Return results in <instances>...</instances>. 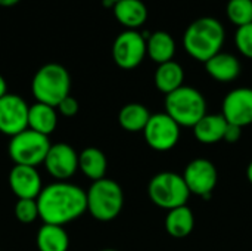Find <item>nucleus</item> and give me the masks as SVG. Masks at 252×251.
<instances>
[{
	"mask_svg": "<svg viewBox=\"0 0 252 251\" xmlns=\"http://www.w3.org/2000/svg\"><path fill=\"white\" fill-rule=\"evenodd\" d=\"M37 206L43 223L63 226L87 212V197L80 186L58 180L43 186Z\"/></svg>",
	"mask_w": 252,
	"mask_h": 251,
	"instance_id": "f257e3e1",
	"label": "nucleus"
},
{
	"mask_svg": "<svg viewBox=\"0 0 252 251\" xmlns=\"http://www.w3.org/2000/svg\"><path fill=\"white\" fill-rule=\"evenodd\" d=\"M224 43V28L221 22L213 16L195 19L183 36L186 52L199 62H207L214 55L221 52Z\"/></svg>",
	"mask_w": 252,
	"mask_h": 251,
	"instance_id": "f03ea898",
	"label": "nucleus"
},
{
	"mask_svg": "<svg viewBox=\"0 0 252 251\" xmlns=\"http://www.w3.org/2000/svg\"><path fill=\"white\" fill-rule=\"evenodd\" d=\"M31 90L37 102L58 107L62 99L69 95L71 77L65 67L61 64H46L34 75Z\"/></svg>",
	"mask_w": 252,
	"mask_h": 251,
	"instance_id": "7ed1b4c3",
	"label": "nucleus"
},
{
	"mask_svg": "<svg viewBox=\"0 0 252 251\" xmlns=\"http://www.w3.org/2000/svg\"><path fill=\"white\" fill-rule=\"evenodd\" d=\"M87 212L100 222L114 220L123 210L124 192L112 179H100L90 185L86 192Z\"/></svg>",
	"mask_w": 252,
	"mask_h": 251,
	"instance_id": "20e7f679",
	"label": "nucleus"
},
{
	"mask_svg": "<svg viewBox=\"0 0 252 251\" xmlns=\"http://www.w3.org/2000/svg\"><path fill=\"white\" fill-rule=\"evenodd\" d=\"M165 112L180 127H193L207 115V101L195 87L182 86L165 96Z\"/></svg>",
	"mask_w": 252,
	"mask_h": 251,
	"instance_id": "39448f33",
	"label": "nucleus"
},
{
	"mask_svg": "<svg viewBox=\"0 0 252 251\" xmlns=\"http://www.w3.org/2000/svg\"><path fill=\"white\" fill-rule=\"evenodd\" d=\"M151 201L165 210H173L186 206L190 191L183 176L174 172H162L155 175L148 186Z\"/></svg>",
	"mask_w": 252,
	"mask_h": 251,
	"instance_id": "423d86ee",
	"label": "nucleus"
},
{
	"mask_svg": "<svg viewBox=\"0 0 252 251\" xmlns=\"http://www.w3.org/2000/svg\"><path fill=\"white\" fill-rule=\"evenodd\" d=\"M50 145L49 136L31 129H25L24 132L10 138L7 152L15 164L35 167L44 163Z\"/></svg>",
	"mask_w": 252,
	"mask_h": 251,
	"instance_id": "0eeeda50",
	"label": "nucleus"
},
{
	"mask_svg": "<svg viewBox=\"0 0 252 251\" xmlns=\"http://www.w3.org/2000/svg\"><path fill=\"white\" fill-rule=\"evenodd\" d=\"M146 143L159 152L173 149L180 139V126L167 114H152L145 130H143Z\"/></svg>",
	"mask_w": 252,
	"mask_h": 251,
	"instance_id": "6e6552de",
	"label": "nucleus"
},
{
	"mask_svg": "<svg viewBox=\"0 0 252 251\" xmlns=\"http://www.w3.org/2000/svg\"><path fill=\"white\" fill-rule=\"evenodd\" d=\"M146 55V40L134 30L121 33L112 44V58L123 70H133L139 67Z\"/></svg>",
	"mask_w": 252,
	"mask_h": 251,
	"instance_id": "1a4fd4ad",
	"label": "nucleus"
},
{
	"mask_svg": "<svg viewBox=\"0 0 252 251\" xmlns=\"http://www.w3.org/2000/svg\"><path fill=\"white\" fill-rule=\"evenodd\" d=\"M183 179H185L190 194H195L205 200H210L214 188L217 186L219 173H217L216 166L210 160L195 158L186 166Z\"/></svg>",
	"mask_w": 252,
	"mask_h": 251,
	"instance_id": "9d476101",
	"label": "nucleus"
},
{
	"mask_svg": "<svg viewBox=\"0 0 252 251\" xmlns=\"http://www.w3.org/2000/svg\"><path fill=\"white\" fill-rule=\"evenodd\" d=\"M27 102L13 93H6L0 98V132L6 136H15L28 129Z\"/></svg>",
	"mask_w": 252,
	"mask_h": 251,
	"instance_id": "9b49d317",
	"label": "nucleus"
},
{
	"mask_svg": "<svg viewBox=\"0 0 252 251\" xmlns=\"http://www.w3.org/2000/svg\"><path fill=\"white\" fill-rule=\"evenodd\" d=\"M49 175L58 180H66L78 170V154L75 149L65 143H53L43 163Z\"/></svg>",
	"mask_w": 252,
	"mask_h": 251,
	"instance_id": "f8f14e48",
	"label": "nucleus"
},
{
	"mask_svg": "<svg viewBox=\"0 0 252 251\" xmlns=\"http://www.w3.org/2000/svg\"><path fill=\"white\" fill-rule=\"evenodd\" d=\"M223 117L227 123L245 127L252 124V89L238 87L230 90L223 99Z\"/></svg>",
	"mask_w": 252,
	"mask_h": 251,
	"instance_id": "ddd939ff",
	"label": "nucleus"
},
{
	"mask_svg": "<svg viewBox=\"0 0 252 251\" xmlns=\"http://www.w3.org/2000/svg\"><path fill=\"white\" fill-rule=\"evenodd\" d=\"M9 186L18 200H37L43 185L35 167L15 164L9 173Z\"/></svg>",
	"mask_w": 252,
	"mask_h": 251,
	"instance_id": "4468645a",
	"label": "nucleus"
},
{
	"mask_svg": "<svg viewBox=\"0 0 252 251\" xmlns=\"http://www.w3.org/2000/svg\"><path fill=\"white\" fill-rule=\"evenodd\" d=\"M205 70L214 80L229 83L241 74V62L235 55L220 52L205 62Z\"/></svg>",
	"mask_w": 252,
	"mask_h": 251,
	"instance_id": "2eb2a0df",
	"label": "nucleus"
},
{
	"mask_svg": "<svg viewBox=\"0 0 252 251\" xmlns=\"http://www.w3.org/2000/svg\"><path fill=\"white\" fill-rule=\"evenodd\" d=\"M117 21L128 30H136L148 19V7L142 0H118L114 3Z\"/></svg>",
	"mask_w": 252,
	"mask_h": 251,
	"instance_id": "dca6fc26",
	"label": "nucleus"
},
{
	"mask_svg": "<svg viewBox=\"0 0 252 251\" xmlns=\"http://www.w3.org/2000/svg\"><path fill=\"white\" fill-rule=\"evenodd\" d=\"M227 121L223 114H207L193 126V133L201 143L211 145L224 139Z\"/></svg>",
	"mask_w": 252,
	"mask_h": 251,
	"instance_id": "f3484780",
	"label": "nucleus"
},
{
	"mask_svg": "<svg viewBox=\"0 0 252 251\" xmlns=\"http://www.w3.org/2000/svg\"><path fill=\"white\" fill-rule=\"evenodd\" d=\"M154 81H155L157 89L167 96L183 86L185 71L179 62L168 61V62L158 65L155 75H154Z\"/></svg>",
	"mask_w": 252,
	"mask_h": 251,
	"instance_id": "a211bd4d",
	"label": "nucleus"
},
{
	"mask_svg": "<svg viewBox=\"0 0 252 251\" xmlns=\"http://www.w3.org/2000/svg\"><path fill=\"white\" fill-rule=\"evenodd\" d=\"M58 126V111L47 104L35 102L28 111V129L49 136Z\"/></svg>",
	"mask_w": 252,
	"mask_h": 251,
	"instance_id": "6ab92c4d",
	"label": "nucleus"
},
{
	"mask_svg": "<svg viewBox=\"0 0 252 251\" xmlns=\"http://www.w3.org/2000/svg\"><path fill=\"white\" fill-rule=\"evenodd\" d=\"M146 53L158 65L173 61V56L176 53L174 38L167 31L152 33L146 40Z\"/></svg>",
	"mask_w": 252,
	"mask_h": 251,
	"instance_id": "aec40b11",
	"label": "nucleus"
},
{
	"mask_svg": "<svg viewBox=\"0 0 252 251\" xmlns=\"http://www.w3.org/2000/svg\"><path fill=\"white\" fill-rule=\"evenodd\" d=\"M108 161L105 154L97 148H86L78 154V169L83 172L84 176L92 179L93 182L100 180L106 175Z\"/></svg>",
	"mask_w": 252,
	"mask_h": 251,
	"instance_id": "412c9836",
	"label": "nucleus"
},
{
	"mask_svg": "<svg viewBox=\"0 0 252 251\" xmlns=\"http://www.w3.org/2000/svg\"><path fill=\"white\" fill-rule=\"evenodd\" d=\"M193 226L195 217L188 206L168 210V215L165 217V231L173 238H186L193 231Z\"/></svg>",
	"mask_w": 252,
	"mask_h": 251,
	"instance_id": "4be33fe9",
	"label": "nucleus"
},
{
	"mask_svg": "<svg viewBox=\"0 0 252 251\" xmlns=\"http://www.w3.org/2000/svg\"><path fill=\"white\" fill-rule=\"evenodd\" d=\"M69 237L63 226L44 223L37 232L38 251H68Z\"/></svg>",
	"mask_w": 252,
	"mask_h": 251,
	"instance_id": "5701e85b",
	"label": "nucleus"
},
{
	"mask_svg": "<svg viewBox=\"0 0 252 251\" xmlns=\"http://www.w3.org/2000/svg\"><path fill=\"white\" fill-rule=\"evenodd\" d=\"M151 115L152 114L145 105L127 104L121 108L118 114V123L127 132H143Z\"/></svg>",
	"mask_w": 252,
	"mask_h": 251,
	"instance_id": "b1692460",
	"label": "nucleus"
},
{
	"mask_svg": "<svg viewBox=\"0 0 252 251\" xmlns=\"http://www.w3.org/2000/svg\"><path fill=\"white\" fill-rule=\"evenodd\" d=\"M226 13L238 28L252 24V0H229Z\"/></svg>",
	"mask_w": 252,
	"mask_h": 251,
	"instance_id": "393cba45",
	"label": "nucleus"
},
{
	"mask_svg": "<svg viewBox=\"0 0 252 251\" xmlns=\"http://www.w3.org/2000/svg\"><path fill=\"white\" fill-rule=\"evenodd\" d=\"M15 216L21 223H32L40 217L37 200H18L15 204Z\"/></svg>",
	"mask_w": 252,
	"mask_h": 251,
	"instance_id": "a878e982",
	"label": "nucleus"
},
{
	"mask_svg": "<svg viewBox=\"0 0 252 251\" xmlns=\"http://www.w3.org/2000/svg\"><path fill=\"white\" fill-rule=\"evenodd\" d=\"M235 43H236L238 50L244 56L252 59V24L238 28L235 34Z\"/></svg>",
	"mask_w": 252,
	"mask_h": 251,
	"instance_id": "bb28decb",
	"label": "nucleus"
},
{
	"mask_svg": "<svg viewBox=\"0 0 252 251\" xmlns=\"http://www.w3.org/2000/svg\"><path fill=\"white\" fill-rule=\"evenodd\" d=\"M56 109L63 115V117H74L78 112V102L75 98H72L71 95H68L65 99H62L59 102V105L56 107Z\"/></svg>",
	"mask_w": 252,
	"mask_h": 251,
	"instance_id": "cd10ccee",
	"label": "nucleus"
},
{
	"mask_svg": "<svg viewBox=\"0 0 252 251\" xmlns=\"http://www.w3.org/2000/svg\"><path fill=\"white\" fill-rule=\"evenodd\" d=\"M242 138V127L236 126V124H230L227 123L226 132H224V139L227 143H236L239 139Z\"/></svg>",
	"mask_w": 252,
	"mask_h": 251,
	"instance_id": "c85d7f7f",
	"label": "nucleus"
},
{
	"mask_svg": "<svg viewBox=\"0 0 252 251\" xmlns=\"http://www.w3.org/2000/svg\"><path fill=\"white\" fill-rule=\"evenodd\" d=\"M6 93H7V86H6V81H4L3 75L0 74V98H3Z\"/></svg>",
	"mask_w": 252,
	"mask_h": 251,
	"instance_id": "c756f323",
	"label": "nucleus"
},
{
	"mask_svg": "<svg viewBox=\"0 0 252 251\" xmlns=\"http://www.w3.org/2000/svg\"><path fill=\"white\" fill-rule=\"evenodd\" d=\"M19 0H0V6H6V7H9V6H13V4H16Z\"/></svg>",
	"mask_w": 252,
	"mask_h": 251,
	"instance_id": "7c9ffc66",
	"label": "nucleus"
},
{
	"mask_svg": "<svg viewBox=\"0 0 252 251\" xmlns=\"http://www.w3.org/2000/svg\"><path fill=\"white\" fill-rule=\"evenodd\" d=\"M247 179L250 180V183H252V160L247 167Z\"/></svg>",
	"mask_w": 252,
	"mask_h": 251,
	"instance_id": "2f4dec72",
	"label": "nucleus"
},
{
	"mask_svg": "<svg viewBox=\"0 0 252 251\" xmlns=\"http://www.w3.org/2000/svg\"><path fill=\"white\" fill-rule=\"evenodd\" d=\"M100 251H117V250H114V249H105V250H100Z\"/></svg>",
	"mask_w": 252,
	"mask_h": 251,
	"instance_id": "473e14b6",
	"label": "nucleus"
},
{
	"mask_svg": "<svg viewBox=\"0 0 252 251\" xmlns=\"http://www.w3.org/2000/svg\"><path fill=\"white\" fill-rule=\"evenodd\" d=\"M109 1H111V3H117L118 0H109Z\"/></svg>",
	"mask_w": 252,
	"mask_h": 251,
	"instance_id": "72a5a7b5",
	"label": "nucleus"
}]
</instances>
